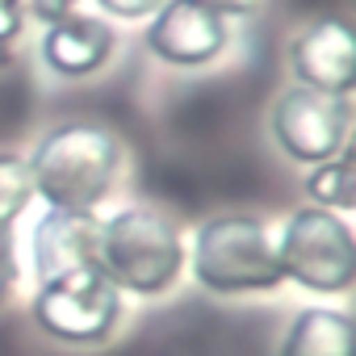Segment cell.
<instances>
[{
	"instance_id": "ba28073f",
	"label": "cell",
	"mask_w": 356,
	"mask_h": 356,
	"mask_svg": "<svg viewBox=\"0 0 356 356\" xmlns=\"http://www.w3.org/2000/svg\"><path fill=\"white\" fill-rule=\"evenodd\" d=\"M118 47H122V34L109 17L92 13V9H80L55 26H42L38 30V42H34V55H38V67L59 80V84H84V80H97L109 72V63L118 59Z\"/></svg>"
},
{
	"instance_id": "5b68a950",
	"label": "cell",
	"mask_w": 356,
	"mask_h": 356,
	"mask_svg": "<svg viewBox=\"0 0 356 356\" xmlns=\"http://www.w3.org/2000/svg\"><path fill=\"white\" fill-rule=\"evenodd\" d=\"M126 298L88 264L59 273L51 281H38L30 293V323L42 339L72 352H97L109 348L126 323Z\"/></svg>"
},
{
	"instance_id": "8fae6325",
	"label": "cell",
	"mask_w": 356,
	"mask_h": 356,
	"mask_svg": "<svg viewBox=\"0 0 356 356\" xmlns=\"http://www.w3.org/2000/svg\"><path fill=\"white\" fill-rule=\"evenodd\" d=\"M352 314L343 306H302L277 335V356H352Z\"/></svg>"
},
{
	"instance_id": "30bf717a",
	"label": "cell",
	"mask_w": 356,
	"mask_h": 356,
	"mask_svg": "<svg viewBox=\"0 0 356 356\" xmlns=\"http://www.w3.org/2000/svg\"><path fill=\"white\" fill-rule=\"evenodd\" d=\"M97 222L101 214L92 210H51L42 206L26 231V248H22V264L30 273V281H51L59 273L72 268H88L97 256Z\"/></svg>"
},
{
	"instance_id": "3957f363",
	"label": "cell",
	"mask_w": 356,
	"mask_h": 356,
	"mask_svg": "<svg viewBox=\"0 0 356 356\" xmlns=\"http://www.w3.org/2000/svg\"><path fill=\"white\" fill-rule=\"evenodd\" d=\"M185 273L202 293L222 302L268 298L285 285L277 268L273 231L260 214L248 210H222L202 218L189 235Z\"/></svg>"
},
{
	"instance_id": "9c48e42d",
	"label": "cell",
	"mask_w": 356,
	"mask_h": 356,
	"mask_svg": "<svg viewBox=\"0 0 356 356\" xmlns=\"http://www.w3.org/2000/svg\"><path fill=\"white\" fill-rule=\"evenodd\" d=\"M285 63H289V84L298 88L343 97V101H352L356 92V42L343 17L306 22L285 47Z\"/></svg>"
},
{
	"instance_id": "7c38bea8",
	"label": "cell",
	"mask_w": 356,
	"mask_h": 356,
	"mask_svg": "<svg viewBox=\"0 0 356 356\" xmlns=\"http://www.w3.org/2000/svg\"><path fill=\"white\" fill-rule=\"evenodd\" d=\"M302 197H306V206H318V210L352 218V210H356V151L343 147L339 155L306 168Z\"/></svg>"
},
{
	"instance_id": "ac0fdd59",
	"label": "cell",
	"mask_w": 356,
	"mask_h": 356,
	"mask_svg": "<svg viewBox=\"0 0 356 356\" xmlns=\"http://www.w3.org/2000/svg\"><path fill=\"white\" fill-rule=\"evenodd\" d=\"M197 5L227 17V22H248V17H256L264 9V0H197Z\"/></svg>"
},
{
	"instance_id": "6da1fadb",
	"label": "cell",
	"mask_w": 356,
	"mask_h": 356,
	"mask_svg": "<svg viewBox=\"0 0 356 356\" xmlns=\"http://www.w3.org/2000/svg\"><path fill=\"white\" fill-rule=\"evenodd\" d=\"M126 143L118 130L88 122V118H63L51 122L34 147L26 151L34 197L51 210H92L118 193L126 176Z\"/></svg>"
},
{
	"instance_id": "9a60e30c",
	"label": "cell",
	"mask_w": 356,
	"mask_h": 356,
	"mask_svg": "<svg viewBox=\"0 0 356 356\" xmlns=\"http://www.w3.org/2000/svg\"><path fill=\"white\" fill-rule=\"evenodd\" d=\"M163 0H92V13L109 17L113 26H143Z\"/></svg>"
},
{
	"instance_id": "52a82bcc",
	"label": "cell",
	"mask_w": 356,
	"mask_h": 356,
	"mask_svg": "<svg viewBox=\"0 0 356 356\" xmlns=\"http://www.w3.org/2000/svg\"><path fill=\"white\" fill-rule=\"evenodd\" d=\"M143 51L168 72H210L235 47V22L202 9L197 0H163L138 26Z\"/></svg>"
},
{
	"instance_id": "7a4b0ae2",
	"label": "cell",
	"mask_w": 356,
	"mask_h": 356,
	"mask_svg": "<svg viewBox=\"0 0 356 356\" xmlns=\"http://www.w3.org/2000/svg\"><path fill=\"white\" fill-rule=\"evenodd\" d=\"M189 235L168 210L147 202H122L97 222L92 268L122 293L138 302H159L185 281Z\"/></svg>"
},
{
	"instance_id": "2e32d148",
	"label": "cell",
	"mask_w": 356,
	"mask_h": 356,
	"mask_svg": "<svg viewBox=\"0 0 356 356\" xmlns=\"http://www.w3.org/2000/svg\"><path fill=\"white\" fill-rule=\"evenodd\" d=\"M22 13H26V26L30 30H42V26H55L72 13L84 9V0H17Z\"/></svg>"
},
{
	"instance_id": "5bb4252c",
	"label": "cell",
	"mask_w": 356,
	"mask_h": 356,
	"mask_svg": "<svg viewBox=\"0 0 356 356\" xmlns=\"http://www.w3.org/2000/svg\"><path fill=\"white\" fill-rule=\"evenodd\" d=\"M22 277H26V264H22L17 227H0V310H5L9 302H17Z\"/></svg>"
},
{
	"instance_id": "4fadbf2b",
	"label": "cell",
	"mask_w": 356,
	"mask_h": 356,
	"mask_svg": "<svg viewBox=\"0 0 356 356\" xmlns=\"http://www.w3.org/2000/svg\"><path fill=\"white\" fill-rule=\"evenodd\" d=\"M38 206L30 163L22 151H0V227H17Z\"/></svg>"
},
{
	"instance_id": "277c9868",
	"label": "cell",
	"mask_w": 356,
	"mask_h": 356,
	"mask_svg": "<svg viewBox=\"0 0 356 356\" xmlns=\"http://www.w3.org/2000/svg\"><path fill=\"white\" fill-rule=\"evenodd\" d=\"M277 248V268L281 281L293 285L306 298H348L356 285V235L352 218L318 210V206H298L281 218L273 231Z\"/></svg>"
},
{
	"instance_id": "8992f818",
	"label": "cell",
	"mask_w": 356,
	"mask_h": 356,
	"mask_svg": "<svg viewBox=\"0 0 356 356\" xmlns=\"http://www.w3.org/2000/svg\"><path fill=\"white\" fill-rule=\"evenodd\" d=\"M268 143L293 168H314L352 147V101L285 84L268 105Z\"/></svg>"
},
{
	"instance_id": "e0dca14e",
	"label": "cell",
	"mask_w": 356,
	"mask_h": 356,
	"mask_svg": "<svg viewBox=\"0 0 356 356\" xmlns=\"http://www.w3.org/2000/svg\"><path fill=\"white\" fill-rule=\"evenodd\" d=\"M26 30H30V26H26V13H22L17 0H0V55L13 51Z\"/></svg>"
}]
</instances>
